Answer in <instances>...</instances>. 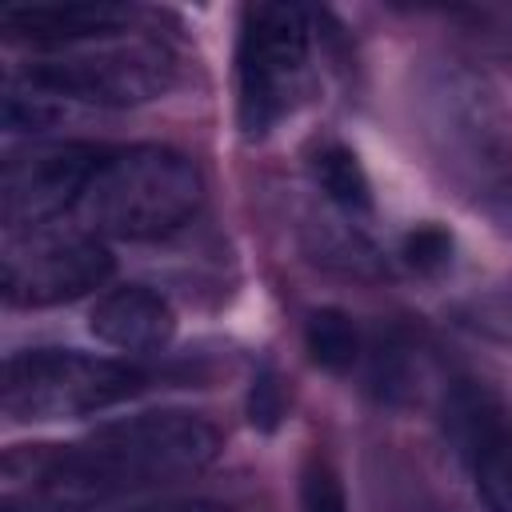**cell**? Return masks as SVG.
<instances>
[{"instance_id": "obj_1", "label": "cell", "mask_w": 512, "mask_h": 512, "mask_svg": "<svg viewBox=\"0 0 512 512\" xmlns=\"http://www.w3.org/2000/svg\"><path fill=\"white\" fill-rule=\"evenodd\" d=\"M220 432L196 412H140L80 444H20L4 456V512H84L124 492L164 488L204 472Z\"/></svg>"}, {"instance_id": "obj_2", "label": "cell", "mask_w": 512, "mask_h": 512, "mask_svg": "<svg viewBox=\"0 0 512 512\" xmlns=\"http://www.w3.org/2000/svg\"><path fill=\"white\" fill-rule=\"evenodd\" d=\"M200 204L204 176L184 152L164 144H132L104 152L76 204V220L100 240H160L184 228Z\"/></svg>"}, {"instance_id": "obj_3", "label": "cell", "mask_w": 512, "mask_h": 512, "mask_svg": "<svg viewBox=\"0 0 512 512\" xmlns=\"http://www.w3.org/2000/svg\"><path fill=\"white\" fill-rule=\"evenodd\" d=\"M140 384L144 376L124 360L76 348H28L8 356L0 404L16 424H52L104 412L136 396Z\"/></svg>"}, {"instance_id": "obj_4", "label": "cell", "mask_w": 512, "mask_h": 512, "mask_svg": "<svg viewBox=\"0 0 512 512\" xmlns=\"http://www.w3.org/2000/svg\"><path fill=\"white\" fill-rule=\"evenodd\" d=\"M308 16L292 4L244 8L236 48V116L248 140L268 136L308 92Z\"/></svg>"}, {"instance_id": "obj_5", "label": "cell", "mask_w": 512, "mask_h": 512, "mask_svg": "<svg viewBox=\"0 0 512 512\" xmlns=\"http://www.w3.org/2000/svg\"><path fill=\"white\" fill-rule=\"evenodd\" d=\"M176 72V60L156 40H92L80 48L48 52L40 60H28L16 76L28 84L52 92L56 100H80V104H104V108H132L148 104L160 92H168Z\"/></svg>"}, {"instance_id": "obj_6", "label": "cell", "mask_w": 512, "mask_h": 512, "mask_svg": "<svg viewBox=\"0 0 512 512\" xmlns=\"http://www.w3.org/2000/svg\"><path fill=\"white\" fill-rule=\"evenodd\" d=\"M108 276L112 252L80 224H40L8 232L0 252V288L16 308H52L80 300Z\"/></svg>"}, {"instance_id": "obj_7", "label": "cell", "mask_w": 512, "mask_h": 512, "mask_svg": "<svg viewBox=\"0 0 512 512\" xmlns=\"http://www.w3.org/2000/svg\"><path fill=\"white\" fill-rule=\"evenodd\" d=\"M104 148L84 140H52L12 152L0 180V220L8 232L56 224L64 208H76L92 172L100 168Z\"/></svg>"}, {"instance_id": "obj_8", "label": "cell", "mask_w": 512, "mask_h": 512, "mask_svg": "<svg viewBox=\"0 0 512 512\" xmlns=\"http://www.w3.org/2000/svg\"><path fill=\"white\" fill-rule=\"evenodd\" d=\"M428 136L460 172L492 176L508 160V128L500 104L468 68H444L428 84Z\"/></svg>"}, {"instance_id": "obj_9", "label": "cell", "mask_w": 512, "mask_h": 512, "mask_svg": "<svg viewBox=\"0 0 512 512\" xmlns=\"http://www.w3.org/2000/svg\"><path fill=\"white\" fill-rule=\"evenodd\" d=\"M132 8L124 4H24L0 16L12 40H28L52 52L80 48L92 40H112L128 28Z\"/></svg>"}, {"instance_id": "obj_10", "label": "cell", "mask_w": 512, "mask_h": 512, "mask_svg": "<svg viewBox=\"0 0 512 512\" xmlns=\"http://www.w3.org/2000/svg\"><path fill=\"white\" fill-rule=\"evenodd\" d=\"M88 328L100 344L116 352H160L176 332V312L160 292L144 284H124L96 300Z\"/></svg>"}, {"instance_id": "obj_11", "label": "cell", "mask_w": 512, "mask_h": 512, "mask_svg": "<svg viewBox=\"0 0 512 512\" xmlns=\"http://www.w3.org/2000/svg\"><path fill=\"white\" fill-rule=\"evenodd\" d=\"M504 416H508L504 404L484 384L464 380V384H456L444 396V436L472 464L508 432V420Z\"/></svg>"}, {"instance_id": "obj_12", "label": "cell", "mask_w": 512, "mask_h": 512, "mask_svg": "<svg viewBox=\"0 0 512 512\" xmlns=\"http://www.w3.org/2000/svg\"><path fill=\"white\" fill-rule=\"evenodd\" d=\"M308 172H312V184L344 212V216H368L372 212V184H368V172L360 164V156L340 144V140H324L312 148L308 156Z\"/></svg>"}, {"instance_id": "obj_13", "label": "cell", "mask_w": 512, "mask_h": 512, "mask_svg": "<svg viewBox=\"0 0 512 512\" xmlns=\"http://www.w3.org/2000/svg\"><path fill=\"white\" fill-rule=\"evenodd\" d=\"M304 348L312 364L328 372H348L360 360V328L340 308H316L304 324Z\"/></svg>"}, {"instance_id": "obj_14", "label": "cell", "mask_w": 512, "mask_h": 512, "mask_svg": "<svg viewBox=\"0 0 512 512\" xmlns=\"http://www.w3.org/2000/svg\"><path fill=\"white\" fill-rule=\"evenodd\" d=\"M484 512H512V428L472 464Z\"/></svg>"}, {"instance_id": "obj_15", "label": "cell", "mask_w": 512, "mask_h": 512, "mask_svg": "<svg viewBox=\"0 0 512 512\" xmlns=\"http://www.w3.org/2000/svg\"><path fill=\"white\" fill-rule=\"evenodd\" d=\"M300 512H348L344 484L320 452H312L300 468Z\"/></svg>"}, {"instance_id": "obj_16", "label": "cell", "mask_w": 512, "mask_h": 512, "mask_svg": "<svg viewBox=\"0 0 512 512\" xmlns=\"http://www.w3.org/2000/svg\"><path fill=\"white\" fill-rule=\"evenodd\" d=\"M400 256H404V264L416 268V272H440V268H448V260H452V236H448L444 228H436V224H420V228H412V232L404 236Z\"/></svg>"}, {"instance_id": "obj_17", "label": "cell", "mask_w": 512, "mask_h": 512, "mask_svg": "<svg viewBox=\"0 0 512 512\" xmlns=\"http://www.w3.org/2000/svg\"><path fill=\"white\" fill-rule=\"evenodd\" d=\"M248 412H252V424H256V428H276V420L284 416V392H280V380L272 376V368H264V372L252 380Z\"/></svg>"}, {"instance_id": "obj_18", "label": "cell", "mask_w": 512, "mask_h": 512, "mask_svg": "<svg viewBox=\"0 0 512 512\" xmlns=\"http://www.w3.org/2000/svg\"><path fill=\"white\" fill-rule=\"evenodd\" d=\"M484 212H488V220H492V224H496L504 236H512V184H504V188L488 192Z\"/></svg>"}, {"instance_id": "obj_19", "label": "cell", "mask_w": 512, "mask_h": 512, "mask_svg": "<svg viewBox=\"0 0 512 512\" xmlns=\"http://www.w3.org/2000/svg\"><path fill=\"white\" fill-rule=\"evenodd\" d=\"M128 512H228V508L208 504V500H164V504H140Z\"/></svg>"}]
</instances>
